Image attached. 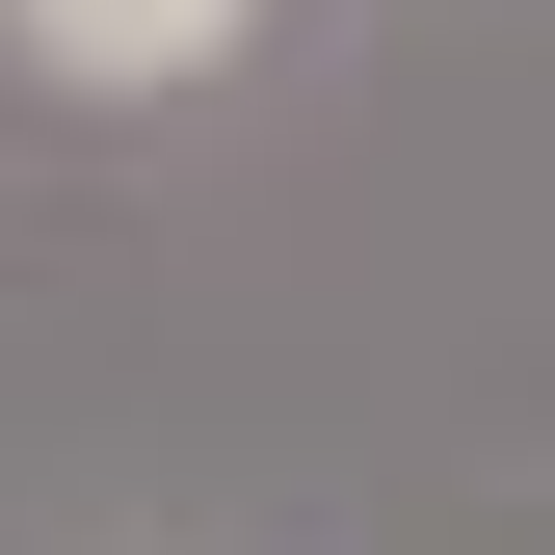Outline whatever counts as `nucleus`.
Instances as JSON below:
<instances>
[{"label": "nucleus", "mask_w": 555, "mask_h": 555, "mask_svg": "<svg viewBox=\"0 0 555 555\" xmlns=\"http://www.w3.org/2000/svg\"><path fill=\"white\" fill-rule=\"evenodd\" d=\"M238 27H264V0H0V53H27V80H80V106H159V80H212Z\"/></svg>", "instance_id": "f257e3e1"}]
</instances>
